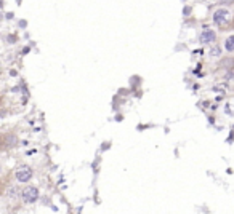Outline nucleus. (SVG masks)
Listing matches in <instances>:
<instances>
[{
	"mask_svg": "<svg viewBox=\"0 0 234 214\" xmlns=\"http://www.w3.org/2000/svg\"><path fill=\"white\" fill-rule=\"evenodd\" d=\"M23 200L26 201V203H34V201H37L38 198V190L35 187H26L23 190Z\"/></svg>",
	"mask_w": 234,
	"mask_h": 214,
	"instance_id": "f257e3e1",
	"label": "nucleus"
},
{
	"mask_svg": "<svg viewBox=\"0 0 234 214\" xmlns=\"http://www.w3.org/2000/svg\"><path fill=\"white\" fill-rule=\"evenodd\" d=\"M31 177H32V170L29 166H21L16 171V179L19 182H27V181H31Z\"/></svg>",
	"mask_w": 234,
	"mask_h": 214,
	"instance_id": "f03ea898",
	"label": "nucleus"
},
{
	"mask_svg": "<svg viewBox=\"0 0 234 214\" xmlns=\"http://www.w3.org/2000/svg\"><path fill=\"white\" fill-rule=\"evenodd\" d=\"M228 15H229V11L228 10H216L215 15H213V21L216 22V24H223V22L228 21Z\"/></svg>",
	"mask_w": 234,
	"mask_h": 214,
	"instance_id": "7ed1b4c3",
	"label": "nucleus"
},
{
	"mask_svg": "<svg viewBox=\"0 0 234 214\" xmlns=\"http://www.w3.org/2000/svg\"><path fill=\"white\" fill-rule=\"evenodd\" d=\"M205 29H204V32H202V35H200V42L202 43H210V42H213L215 40V32L213 31H210L207 26H204Z\"/></svg>",
	"mask_w": 234,
	"mask_h": 214,
	"instance_id": "20e7f679",
	"label": "nucleus"
},
{
	"mask_svg": "<svg viewBox=\"0 0 234 214\" xmlns=\"http://www.w3.org/2000/svg\"><path fill=\"white\" fill-rule=\"evenodd\" d=\"M225 48L228 50V51H234V35L228 37L226 42H225Z\"/></svg>",
	"mask_w": 234,
	"mask_h": 214,
	"instance_id": "39448f33",
	"label": "nucleus"
},
{
	"mask_svg": "<svg viewBox=\"0 0 234 214\" xmlns=\"http://www.w3.org/2000/svg\"><path fill=\"white\" fill-rule=\"evenodd\" d=\"M232 64H234V61H232V59H223V61H221V66H223V67H226V69H229Z\"/></svg>",
	"mask_w": 234,
	"mask_h": 214,
	"instance_id": "423d86ee",
	"label": "nucleus"
},
{
	"mask_svg": "<svg viewBox=\"0 0 234 214\" xmlns=\"http://www.w3.org/2000/svg\"><path fill=\"white\" fill-rule=\"evenodd\" d=\"M5 141H7V145H15L16 144V138L15 136H7Z\"/></svg>",
	"mask_w": 234,
	"mask_h": 214,
	"instance_id": "0eeeda50",
	"label": "nucleus"
},
{
	"mask_svg": "<svg viewBox=\"0 0 234 214\" xmlns=\"http://www.w3.org/2000/svg\"><path fill=\"white\" fill-rule=\"evenodd\" d=\"M213 91L225 93V91H226V85H215V86H213Z\"/></svg>",
	"mask_w": 234,
	"mask_h": 214,
	"instance_id": "6e6552de",
	"label": "nucleus"
},
{
	"mask_svg": "<svg viewBox=\"0 0 234 214\" xmlns=\"http://www.w3.org/2000/svg\"><path fill=\"white\" fill-rule=\"evenodd\" d=\"M210 54H212V56H218V54H220V48H218V47H213V48L210 50Z\"/></svg>",
	"mask_w": 234,
	"mask_h": 214,
	"instance_id": "1a4fd4ad",
	"label": "nucleus"
},
{
	"mask_svg": "<svg viewBox=\"0 0 234 214\" xmlns=\"http://www.w3.org/2000/svg\"><path fill=\"white\" fill-rule=\"evenodd\" d=\"M189 13H191V8H189V7H185V10H183V15H189Z\"/></svg>",
	"mask_w": 234,
	"mask_h": 214,
	"instance_id": "9d476101",
	"label": "nucleus"
},
{
	"mask_svg": "<svg viewBox=\"0 0 234 214\" xmlns=\"http://www.w3.org/2000/svg\"><path fill=\"white\" fill-rule=\"evenodd\" d=\"M232 77H234V74H232V72H229V74H228V75H226V80H231V78H232Z\"/></svg>",
	"mask_w": 234,
	"mask_h": 214,
	"instance_id": "9b49d317",
	"label": "nucleus"
},
{
	"mask_svg": "<svg viewBox=\"0 0 234 214\" xmlns=\"http://www.w3.org/2000/svg\"><path fill=\"white\" fill-rule=\"evenodd\" d=\"M5 18H7V19H12V18H13V13H7V16H5Z\"/></svg>",
	"mask_w": 234,
	"mask_h": 214,
	"instance_id": "f8f14e48",
	"label": "nucleus"
},
{
	"mask_svg": "<svg viewBox=\"0 0 234 214\" xmlns=\"http://www.w3.org/2000/svg\"><path fill=\"white\" fill-rule=\"evenodd\" d=\"M221 2H223V3H229V0H221Z\"/></svg>",
	"mask_w": 234,
	"mask_h": 214,
	"instance_id": "ddd939ff",
	"label": "nucleus"
}]
</instances>
